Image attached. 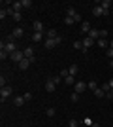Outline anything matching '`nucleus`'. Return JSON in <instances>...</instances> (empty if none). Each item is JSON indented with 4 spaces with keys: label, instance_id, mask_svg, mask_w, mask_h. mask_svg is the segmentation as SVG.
Listing matches in <instances>:
<instances>
[{
    "label": "nucleus",
    "instance_id": "ea45409f",
    "mask_svg": "<svg viewBox=\"0 0 113 127\" xmlns=\"http://www.w3.org/2000/svg\"><path fill=\"white\" fill-rule=\"evenodd\" d=\"M0 87H6V78H4V76L0 78Z\"/></svg>",
    "mask_w": 113,
    "mask_h": 127
},
{
    "label": "nucleus",
    "instance_id": "2eb2a0df",
    "mask_svg": "<svg viewBox=\"0 0 113 127\" xmlns=\"http://www.w3.org/2000/svg\"><path fill=\"white\" fill-rule=\"evenodd\" d=\"M91 29H92V27H91V23H87V21H83V23H81V31L85 32V34H89V32H91Z\"/></svg>",
    "mask_w": 113,
    "mask_h": 127
},
{
    "label": "nucleus",
    "instance_id": "20e7f679",
    "mask_svg": "<svg viewBox=\"0 0 113 127\" xmlns=\"http://www.w3.org/2000/svg\"><path fill=\"white\" fill-rule=\"evenodd\" d=\"M75 93H83V91L89 89V85H87V82H75Z\"/></svg>",
    "mask_w": 113,
    "mask_h": 127
},
{
    "label": "nucleus",
    "instance_id": "7ed1b4c3",
    "mask_svg": "<svg viewBox=\"0 0 113 127\" xmlns=\"http://www.w3.org/2000/svg\"><path fill=\"white\" fill-rule=\"evenodd\" d=\"M11 93H13V89H11L10 85H6V87H2V89H0V101L4 102L6 99H8V97L11 95Z\"/></svg>",
    "mask_w": 113,
    "mask_h": 127
},
{
    "label": "nucleus",
    "instance_id": "79ce46f5",
    "mask_svg": "<svg viewBox=\"0 0 113 127\" xmlns=\"http://www.w3.org/2000/svg\"><path fill=\"white\" fill-rule=\"evenodd\" d=\"M106 97H108V99H113V87H111V91H109V93H106Z\"/></svg>",
    "mask_w": 113,
    "mask_h": 127
},
{
    "label": "nucleus",
    "instance_id": "1a4fd4ad",
    "mask_svg": "<svg viewBox=\"0 0 113 127\" xmlns=\"http://www.w3.org/2000/svg\"><path fill=\"white\" fill-rule=\"evenodd\" d=\"M92 15H94V17H102L104 15V10H102V6H100V4L92 8Z\"/></svg>",
    "mask_w": 113,
    "mask_h": 127
},
{
    "label": "nucleus",
    "instance_id": "cd10ccee",
    "mask_svg": "<svg viewBox=\"0 0 113 127\" xmlns=\"http://www.w3.org/2000/svg\"><path fill=\"white\" fill-rule=\"evenodd\" d=\"M70 99H72V102H77V101H79V93H75V91H74V93L70 95Z\"/></svg>",
    "mask_w": 113,
    "mask_h": 127
},
{
    "label": "nucleus",
    "instance_id": "4be33fe9",
    "mask_svg": "<svg viewBox=\"0 0 113 127\" xmlns=\"http://www.w3.org/2000/svg\"><path fill=\"white\" fill-rule=\"evenodd\" d=\"M11 8H13V11L21 13V10H23V4H21V2H13V6H11Z\"/></svg>",
    "mask_w": 113,
    "mask_h": 127
},
{
    "label": "nucleus",
    "instance_id": "4c0bfd02",
    "mask_svg": "<svg viewBox=\"0 0 113 127\" xmlns=\"http://www.w3.org/2000/svg\"><path fill=\"white\" fill-rule=\"evenodd\" d=\"M11 17H13L15 21H21V13H17V11H15V13H13V15H11Z\"/></svg>",
    "mask_w": 113,
    "mask_h": 127
},
{
    "label": "nucleus",
    "instance_id": "bb28decb",
    "mask_svg": "<svg viewBox=\"0 0 113 127\" xmlns=\"http://www.w3.org/2000/svg\"><path fill=\"white\" fill-rule=\"evenodd\" d=\"M87 85H89V89H92V91L98 89V84H96V82H87Z\"/></svg>",
    "mask_w": 113,
    "mask_h": 127
},
{
    "label": "nucleus",
    "instance_id": "c9c22d12",
    "mask_svg": "<svg viewBox=\"0 0 113 127\" xmlns=\"http://www.w3.org/2000/svg\"><path fill=\"white\" fill-rule=\"evenodd\" d=\"M60 76H62V78H66V76H70V72H68V68L60 70Z\"/></svg>",
    "mask_w": 113,
    "mask_h": 127
},
{
    "label": "nucleus",
    "instance_id": "423d86ee",
    "mask_svg": "<svg viewBox=\"0 0 113 127\" xmlns=\"http://www.w3.org/2000/svg\"><path fill=\"white\" fill-rule=\"evenodd\" d=\"M23 51H25V57H27V59H30L32 63L36 61V55H34V48H25Z\"/></svg>",
    "mask_w": 113,
    "mask_h": 127
},
{
    "label": "nucleus",
    "instance_id": "e433bc0d",
    "mask_svg": "<svg viewBox=\"0 0 113 127\" xmlns=\"http://www.w3.org/2000/svg\"><path fill=\"white\" fill-rule=\"evenodd\" d=\"M106 55H108L109 59H113V49H111V48H108V51H106Z\"/></svg>",
    "mask_w": 113,
    "mask_h": 127
},
{
    "label": "nucleus",
    "instance_id": "7c9ffc66",
    "mask_svg": "<svg viewBox=\"0 0 113 127\" xmlns=\"http://www.w3.org/2000/svg\"><path fill=\"white\" fill-rule=\"evenodd\" d=\"M68 127H79V122H77V120H70V122H68Z\"/></svg>",
    "mask_w": 113,
    "mask_h": 127
},
{
    "label": "nucleus",
    "instance_id": "412c9836",
    "mask_svg": "<svg viewBox=\"0 0 113 127\" xmlns=\"http://www.w3.org/2000/svg\"><path fill=\"white\" fill-rule=\"evenodd\" d=\"M66 15H68V17H72V19H74V17L77 15V11H75V8H72V6H70V8L66 10Z\"/></svg>",
    "mask_w": 113,
    "mask_h": 127
},
{
    "label": "nucleus",
    "instance_id": "9b49d317",
    "mask_svg": "<svg viewBox=\"0 0 113 127\" xmlns=\"http://www.w3.org/2000/svg\"><path fill=\"white\" fill-rule=\"evenodd\" d=\"M30 63H32L30 59H23L21 63H19V70H27L28 66H30Z\"/></svg>",
    "mask_w": 113,
    "mask_h": 127
},
{
    "label": "nucleus",
    "instance_id": "49530a36",
    "mask_svg": "<svg viewBox=\"0 0 113 127\" xmlns=\"http://www.w3.org/2000/svg\"><path fill=\"white\" fill-rule=\"evenodd\" d=\"M91 127H100V125H98V123H92V125Z\"/></svg>",
    "mask_w": 113,
    "mask_h": 127
},
{
    "label": "nucleus",
    "instance_id": "72a5a7b5",
    "mask_svg": "<svg viewBox=\"0 0 113 127\" xmlns=\"http://www.w3.org/2000/svg\"><path fill=\"white\" fill-rule=\"evenodd\" d=\"M64 23H66V25H74L75 21L72 19V17H68V15H66V17H64Z\"/></svg>",
    "mask_w": 113,
    "mask_h": 127
},
{
    "label": "nucleus",
    "instance_id": "a19ab883",
    "mask_svg": "<svg viewBox=\"0 0 113 127\" xmlns=\"http://www.w3.org/2000/svg\"><path fill=\"white\" fill-rule=\"evenodd\" d=\"M100 38H108V31H100Z\"/></svg>",
    "mask_w": 113,
    "mask_h": 127
},
{
    "label": "nucleus",
    "instance_id": "dca6fc26",
    "mask_svg": "<svg viewBox=\"0 0 113 127\" xmlns=\"http://www.w3.org/2000/svg\"><path fill=\"white\" fill-rule=\"evenodd\" d=\"M25 102H27V101H25V97H15V99H13V104H15V106H23Z\"/></svg>",
    "mask_w": 113,
    "mask_h": 127
},
{
    "label": "nucleus",
    "instance_id": "37998d69",
    "mask_svg": "<svg viewBox=\"0 0 113 127\" xmlns=\"http://www.w3.org/2000/svg\"><path fill=\"white\" fill-rule=\"evenodd\" d=\"M108 84H109V87H113V78H111V80H109Z\"/></svg>",
    "mask_w": 113,
    "mask_h": 127
},
{
    "label": "nucleus",
    "instance_id": "c756f323",
    "mask_svg": "<svg viewBox=\"0 0 113 127\" xmlns=\"http://www.w3.org/2000/svg\"><path fill=\"white\" fill-rule=\"evenodd\" d=\"M21 4H23V8H32V2H30V0H21Z\"/></svg>",
    "mask_w": 113,
    "mask_h": 127
},
{
    "label": "nucleus",
    "instance_id": "aec40b11",
    "mask_svg": "<svg viewBox=\"0 0 113 127\" xmlns=\"http://www.w3.org/2000/svg\"><path fill=\"white\" fill-rule=\"evenodd\" d=\"M94 97H98V99H104V97H106V91H104L102 87H98V89L94 91Z\"/></svg>",
    "mask_w": 113,
    "mask_h": 127
},
{
    "label": "nucleus",
    "instance_id": "2f4dec72",
    "mask_svg": "<svg viewBox=\"0 0 113 127\" xmlns=\"http://www.w3.org/2000/svg\"><path fill=\"white\" fill-rule=\"evenodd\" d=\"M51 80H53L55 84L59 85V84H60V82H62V76H60V74H59V76H53V78H51Z\"/></svg>",
    "mask_w": 113,
    "mask_h": 127
},
{
    "label": "nucleus",
    "instance_id": "f03ea898",
    "mask_svg": "<svg viewBox=\"0 0 113 127\" xmlns=\"http://www.w3.org/2000/svg\"><path fill=\"white\" fill-rule=\"evenodd\" d=\"M59 44H62V36H57V38H47V40H45V48H47V49H53V48H57Z\"/></svg>",
    "mask_w": 113,
    "mask_h": 127
},
{
    "label": "nucleus",
    "instance_id": "f704fd0d",
    "mask_svg": "<svg viewBox=\"0 0 113 127\" xmlns=\"http://www.w3.org/2000/svg\"><path fill=\"white\" fill-rule=\"evenodd\" d=\"M102 89L106 91V93H109V91H111V87H109V84L106 82V84H102Z\"/></svg>",
    "mask_w": 113,
    "mask_h": 127
},
{
    "label": "nucleus",
    "instance_id": "6e6552de",
    "mask_svg": "<svg viewBox=\"0 0 113 127\" xmlns=\"http://www.w3.org/2000/svg\"><path fill=\"white\" fill-rule=\"evenodd\" d=\"M23 34H25V31H23L21 27H15V29H13V32H11V38L15 40V38H21Z\"/></svg>",
    "mask_w": 113,
    "mask_h": 127
},
{
    "label": "nucleus",
    "instance_id": "9d476101",
    "mask_svg": "<svg viewBox=\"0 0 113 127\" xmlns=\"http://www.w3.org/2000/svg\"><path fill=\"white\" fill-rule=\"evenodd\" d=\"M98 48H102V49H108V48H109V42H108V38H98Z\"/></svg>",
    "mask_w": 113,
    "mask_h": 127
},
{
    "label": "nucleus",
    "instance_id": "a211bd4d",
    "mask_svg": "<svg viewBox=\"0 0 113 127\" xmlns=\"http://www.w3.org/2000/svg\"><path fill=\"white\" fill-rule=\"evenodd\" d=\"M64 84L66 85H75V76H66V78H64Z\"/></svg>",
    "mask_w": 113,
    "mask_h": 127
},
{
    "label": "nucleus",
    "instance_id": "c03bdc74",
    "mask_svg": "<svg viewBox=\"0 0 113 127\" xmlns=\"http://www.w3.org/2000/svg\"><path fill=\"white\" fill-rule=\"evenodd\" d=\"M109 68H113V59H111V61H109Z\"/></svg>",
    "mask_w": 113,
    "mask_h": 127
},
{
    "label": "nucleus",
    "instance_id": "f8f14e48",
    "mask_svg": "<svg viewBox=\"0 0 113 127\" xmlns=\"http://www.w3.org/2000/svg\"><path fill=\"white\" fill-rule=\"evenodd\" d=\"M92 44H94V40H92V38H89V36H85V38H83V48H85V51H87L89 48H91Z\"/></svg>",
    "mask_w": 113,
    "mask_h": 127
},
{
    "label": "nucleus",
    "instance_id": "473e14b6",
    "mask_svg": "<svg viewBox=\"0 0 113 127\" xmlns=\"http://www.w3.org/2000/svg\"><path fill=\"white\" fill-rule=\"evenodd\" d=\"M8 57H10V53H8V51H4V49H2V51H0V59L4 61V59H8Z\"/></svg>",
    "mask_w": 113,
    "mask_h": 127
},
{
    "label": "nucleus",
    "instance_id": "5701e85b",
    "mask_svg": "<svg viewBox=\"0 0 113 127\" xmlns=\"http://www.w3.org/2000/svg\"><path fill=\"white\" fill-rule=\"evenodd\" d=\"M74 48H75V49H81V51H85V48H83V40H75V42H74Z\"/></svg>",
    "mask_w": 113,
    "mask_h": 127
},
{
    "label": "nucleus",
    "instance_id": "b1692460",
    "mask_svg": "<svg viewBox=\"0 0 113 127\" xmlns=\"http://www.w3.org/2000/svg\"><path fill=\"white\" fill-rule=\"evenodd\" d=\"M77 70H79V66H77V64H72L70 68H68V72H70V76H75V74H77Z\"/></svg>",
    "mask_w": 113,
    "mask_h": 127
},
{
    "label": "nucleus",
    "instance_id": "0eeeda50",
    "mask_svg": "<svg viewBox=\"0 0 113 127\" xmlns=\"http://www.w3.org/2000/svg\"><path fill=\"white\" fill-rule=\"evenodd\" d=\"M55 89H57V84H55L53 80L49 78V80H47V82H45V91H49V93H53V91H55Z\"/></svg>",
    "mask_w": 113,
    "mask_h": 127
},
{
    "label": "nucleus",
    "instance_id": "58836bf2",
    "mask_svg": "<svg viewBox=\"0 0 113 127\" xmlns=\"http://www.w3.org/2000/svg\"><path fill=\"white\" fill-rule=\"evenodd\" d=\"M23 97H25V101H30V99H32V93H25Z\"/></svg>",
    "mask_w": 113,
    "mask_h": 127
},
{
    "label": "nucleus",
    "instance_id": "39448f33",
    "mask_svg": "<svg viewBox=\"0 0 113 127\" xmlns=\"http://www.w3.org/2000/svg\"><path fill=\"white\" fill-rule=\"evenodd\" d=\"M10 57L13 59V61H15V63H21L23 59H27V57H25V51H19V49H17L15 53H11Z\"/></svg>",
    "mask_w": 113,
    "mask_h": 127
},
{
    "label": "nucleus",
    "instance_id": "4468645a",
    "mask_svg": "<svg viewBox=\"0 0 113 127\" xmlns=\"http://www.w3.org/2000/svg\"><path fill=\"white\" fill-rule=\"evenodd\" d=\"M100 6H102V10L104 11H109V8H111V0H102V2H100Z\"/></svg>",
    "mask_w": 113,
    "mask_h": 127
},
{
    "label": "nucleus",
    "instance_id": "a878e982",
    "mask_svg": "<svg viewBox=\"0 0 113 127\" xmlns=\"http://www.w3.org/2000/svg\"><path fill=\"white\" fill-rule=\"evenodd\" d=\"M57 36H59V34H57L55 29H49V31H47V38H57Z\"/></svg>",
    "mask_w": 113,
    "mask_h": 127
},
{
    "label": "nucleus",
    "instance_id": "393cba45",
    "mask_svg": "<svg viewBox=\"0 0 113 127\" xmlns=\"http://www.w3.org/2000/svg\"><path fill=\"white\" fill-rule=\"evenodd\" d=\"M8 15H10V13H8V8H2V10H0V19L4 21V19H6Z\"/></svg>",
    "mask_w": 113,
    "mask_h": 127
},
{
    "label": "nucleus",
    "instance_id": "f3484780",
    "mask_svg": "<svg viewBox=\"0 0 113 127\" xmlns=\"http://www.w3.org/2000/svg\"><path fill=\"white\" fill-rule=\"evenodd\" d=\"M34 32H43V25H42V21H34Z\"/></svg>",
    "mask_w": 113,
    "mask_h": 127
},
{
    "label": "nucleus",
    "instance_id": "ddd939ff",
    "mask_svg": "<svg viewBox=\"0 0 113 127\" xmlns=\"http://www.w3.org/2000/svg\"><path fill=\"white\" fill-rule=\"evenodd\" d=\"M87 36L92 38V40H96V38H100V31H98V29H91V32H89Z\"/></svg>",
    "mask_w": 113,
    "mask_h": 127
},
{
    "label": "nucleus",
    "instance_id": "c85d7f7f",
    "mask_svg": "<svg viewBox=\"0 0 113 127\" xmlns=\"http://www.w3.org/2000/svg\"><path fill=\"white\" fill-rule=\"evenodd\" d=\"M45 114H47L49 118H53L55 114H57V110H55V108H47V110H45Z\"/></svg>",
    "mask_w": 113,
    "mask_h": 127
},
{
    "label": "nucleus",
    "instance_id": "f257e3e1",
    "mask_svg": "<svg viewBox=\"0 0 113 127\" xmlns=\"http://www.w3.org/2000/svg\"><path fill=\"white\" fill-rule=\"evenodd\" d=\"M0 49H4V51H8L11 55V53H15L17 51V44H15V40H13V38L11 36H8V40H2V44H0Z\"/></svg>",
    "mask_w": 113,
    "mask_h": 127
},
{
    "label": "nucleus",
    "instance_id": "6ab92c4d",
    "mask_svg": "<svg viewBox=\"0 0 113 127\" xmlns=\"http://www.w3.org/2000/svg\"><path fill=\"white\" fill-rule=\"evenodd\" d=\"M32 40H34V42H42V40H43V32H34Z\"/></svg>",
    "mask_w": 113,
    "mask_h": 127
},
{
    "label": "nucleus",
    "instance_id": "a18cd8bd",
    "mask_svg": "<svg viewBox=\"0 0 113 127\" xmlns=\"http://www.w3.org/2000/svg\"><path fill=\"white\" fill-rule=\"evenodd\" d=\"M109 48H111V49H113V40H109Z\"/></svg>",
    "mask_w": 113,
    "mask_h": 127
}]
</instances>
